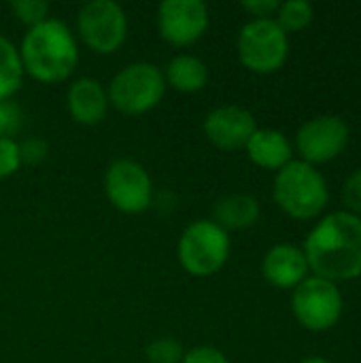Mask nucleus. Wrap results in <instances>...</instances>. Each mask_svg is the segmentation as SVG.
Segmentation results:
<instances>
[{
    "mask_svg": "<svg viewBox=\"0 0 361 363\" xmlns=\"http://www.w3.org/2000/svg\"><path fill=\"white\" fill-rule=\"evenodd\" d=\"M304 257L317 277L347 281L361 274V219L351 213L326 217L306 238Z\"/></svg>",
    "mask_w": 361,
    "mask_h": 363,
    "instance_id": "obj_1",
    "label": "nucleus"
},
{
    "mask_svg": "<svg viewBox=\"0 0 361 363\" xmlns=\"http://www.w3.org/2000/svg\"><path fill=\"white\" fill-rule=\"evenodd\" d=\"M19 60L23 72L40 83L66 81L79 62V49L72 32L60 19H45L28 30L21 43Z\"/></svg>",
    "mask_w": 361,
    "mask_h": 363,
    "instance_id": "obj_2",
    "label": "nucleus"
},
{
    "mask_svg": "<svg viewBox=\"0 0 361 363\" xmlns=\"http://www.w3.org/2000/svg\"><path fill=\"white\" fill-rule=\"evenodd\" d=\"M277 204L296 219H311L323 211L328 187L323 177L306 162H289L274 181Z\"/></svg>",
    "mask_w": 361,
    "mask_h": 363,
    "instance_id": "obj_3",
    "label": "nucleus"
},
{
    "mask_svg": "<svg viewBox=\"0 0 361 363\" xmlns=\"http://www.w3.org/2000/svg\"><path fill=\"white\" fill-rule=\"evenodd\" d=\"M164 72L149 62H136L115 74L109 85V104L123 115H143L155 108L164 96Z\"/></svg>",
    "mask_w": 361,
    "mask_h": 363,
    "instance_id": "obj_4",
    "label": "nucleus"
},
{
    "mask_svg": "<svg viewBox=\"0 0 361 363\" xmlns=\"http://www.w3.org/2000/svg\"><path fill=\"white\" fill-rule=\"evenodd\" d=\"M230 255V238L215 221H194L179 240L181 266L191 277H211L223 268Z\"/></svg>",
    "mask_w": 361,
    "mask_h": 363,
    "instance_id": "obj_5",
    "label": "nucleus"
},
{
    "mask_svg": "<svg viewBox=\"0 0 361 363\" xmlns=\"http://www.w3.org/2000/svg\"><path fill=\"white\" fill-rule=\"evenodd\" d=\"M287 34L274 19H253L238 34L240 62L253 72H274L287 60Z\"/></svg>",
    "mask_w": 361,
    "mask_h": 363,
    "instance_id": "obj_6",
    "label": "nucleus"
},
{
    "mask_svg": "<svg viewBox=\"0 0 361 363\" xmlns=\"http://www.w3.org/2000/svg\"><path fill=\"white\" fill-rule=\"evenodd\" d=\"M77 28L83 43L96 53L117 51L128 34V17L113 0H91L81 6Z\"/></svg>",
    "mask_w": 361,
    "mask_h": 363,
    "instance_id": "obj_7",
    "label": "nucleus"
},
{
    "mask_svg": "<svg viewBox=\"0 0 361 363\" xmlns=\"http://www.w3.org/2000/svg\"><path fill=\"white\" fill-rule=\"evenodd\" d=\"M291 308L296 319L313 332H323L340 319L343 298L332 281L321 277H313L302 281L291 300Z\"/></svg>",
    "mask_w": 361,
    "mask_h": 363,
    "instance_id": "obj_8",
    "label": "nucleus"
},
{
    "mask_svg": "<svg viewBox=\"0 0 361 363\" xmlns=\"http://www.w3.org/2000/svg\"><path fill=\"white\" fill-rule=\"evenodd\" d=\"M104 191L111 204L128 215H138L153 200V185L147 170L132 160H117L104 177Z\"/></svg>",
    "mask_w": 361,
    "mask_h": 363,
    "instance_id": "obj_9",
    "label": "nucleus"
},
{
    "mask_svg": "<svg viewBox=\"0 0 361 363\" xmlns=\"http://www.w3.org/2000/svg\"><path fill=\"white\" fill-rule=\"evenodd\" d=\"M209 26V9L202 0H164L157 9V28L174 47L194 45Z\"/></svg>",
    "mask_w": 361,
    "mask_h": 363,
    "instance_id": "obj_10",
    "label": "nucleus"
},
{
    "mask_svg": "<svg viewBox=\"0 0 361 363\" xmlns=\"http://www.w3.org/2000/svg\"><path fill=\"white\" fill-rule=\"evenodd\" d=\"M298 149L309 162H328L343 153L349 143V128L340 117L323 115L298 130Z\"/></svg>",
    "mask_w": 361,
    "mask_h": 363,
    "instance_id": "obj_11",
    "label": "nucleus"
},
{
    "mask_svg": "<svg viewBox=\"0 0 361 363\" xmlns=\"http://www.w3.org/2000/svg\"><path fill=\"white\" fill-rule=\"evenodd\" d=\"M255 119L253 115L243 106H219L204 119V134L206 138L223 149V151H236L247 147L249 138L255 134Z\"/></svg>",
    "mask_w": 361,
    "mask_h": 363,
    "instance_id": "obj_12",
    "label": "nucleus"
},
{
    "mask_svg": "<svg viewBox=\"0 0 361 363\" xmlns=\"http://www.w3.org/2000/svg\"><path fill=\"white\" fill-rule=\"evenodd\" d=\"M306 268H309V262L304 253L291 245L272 247L262 262V272L266 281L281 289L298 287L304 281Z\"/></svg>",
    "mask_w": 361,
    "mask_h": 363,
    "instance_id": "obj_13",
    "label": "nucleus"
},
{
    "mask_svg": "<svg viewBox=\"0 0 361 363\" xmlns=\"http://www.w3.org/2000/svg\"><path fill=\"white\" fill-rule=\"evenodd\" d=\"M68 113L83 125H96L104 119L109 96L96 79H77L66 94Z\"/></svg>",
    "mask_w": 361,
    "mask_h": 363,
    "instance_id": "obj_14",
    "label": "nucleus"
},
{
    "mask_svg": "<svg viewBox=\"0 0 361 363\" xmlns=\"http://www.w3.org/2000/svg\"><path fill=\"white\" fill-rule=\"evenodd\" d=\"M245 149L257 166L270 170H281L291 160V145L277 130H255Z\"/></svg>",
    "mask_w": 361,
    "mask_h": 363,
    "instance_id": "obj_15",
    "label": "nucleus"
},
{
    "mask_svg": "<svg viewBox=\"0 0 361 363\" xmlns=\"http://www.w3.org/2000/svg\"><path fill=\"white\" fill-rule=\"evenodd\" d=\"M260 217V204L253 196L247 194H232L215 202L213 206V221L228 230H245L251 228Z\"/></svg>",
    "mask_w": 361,
    "mask_h": 363,
    "instance_id": "obj_16",
    "label": "nucleus"
},
{
    "mask_svg": "<svg viewBox=\"0 0 361 363\" xmlns=\"http://www.w3.org/2000/svg\"><path fill=\"white\" fill-rule=\"evenodd\" d=\"M166 83H170L177 91L194 94L200 91L209 81V68L206 64L196 55H177L168 62L164 72Z\"/></svg>",
    "mask_w": 361,
    "mask_h": 363,
    "instance_id": "obj_17",
    "label": "nucleus"
},
{
    "mask_svg": "<svg viewBox=\"0 0 361 363\" xmlns=\"http://www.w3.org/2000/svg\"><path fill=\"white\" fill-rule=\"evenodd\" d=\"M21 79L23 66L19 60V51L0 34V102L11 100V96L21 87Z\"/></svg>",
    "mask_w": 361,
    "mask_h": 363,
    "instance_id": "obj_18",
    "label": "nucleus"
},
{
    "mask_svg": "<svg viewBox=\"0 0 361 363\" xmlns=\"http://www.w3.org/2000/svg\"><path fill=\"white\" fill-rule=\"evenodd\" d=\"M313 19V6L306 0H289L279 6V19L277 23L287 30H302L311 23Z\"/></svg>",
    "mask_w": 361,
    "mask_h": 363,
    "instance_id": "obj_19",
    "label": "nucleus"
},
{
    "mask_svg": "<svg viewBox=\"0 0 361 363\" xmlns=\"http://www.w3.org/2000/svg\"><path fill=\"white\" fill-rule=\"evenodd\" d=\"M147 362L149 363H181L183 362V347L174 338H157L149 342L147 351Z\"/></svg>",
    "mask_w": 361,
    "mask_h": 363,
    "instance_id": "obj_20",
    "label": "nucleus"
},
{
    "mask_svg": "<svg viewBox=\"0 0 361 363\" xmlns=\"http://www.w3.org/2000/svg\"><path fill=\"white\" fill-rule=\"evenodd\" d=\"M11 11L21 23H26L30 28H34V26L43 23L45 19H49L47 17L49 4L45 0H13Z\"/></svg>",
    "mask_w": 361,
    "mask_h": 363,
    "instance_id": "obj_21",
    "label": "nucleus"
},
{
    "mask_svg": "<svg viewBox=\"0 0 361 363\" xmlns=\"http://www.w3.org/2000/svg\"><path fill=\"white\" fill-rule=\"evenodd\" d=\"M21 123H23V111L11 100H2L0 102V138H11L13 134H17Z\"/></svg>",
    "mask_w": 361,
    "mask_h": 363,
    "instance_id": "obj_22",
    "label": "nucleus"
},
{
    "mask_svg": "<svg viewBox=\"0 0 361 363\" xmlns=\"http://www.w3.org/2000/svg\"><path fill=\"white\" fill-rule=\"evenodd\" d=\"M19 164V145L13 138H0V179L11 177Z\"/></svg>",
    "mask_w": 361,
    "mask_h": 363,
    "instance_id": "obj_23",
    "label": "nucleus"
},
{
    "mask_svg": "<svg viewBox=\"0 0 361 363\" xmlns=\"http://www.w3.org/2000/svg\"><path fill=\"white\" fill-rule=\"evenodd\" d=\"M47 155V143L43 138H28L19 145V160L28 164H38Z\"/></svg>",
    "mask_w": 361,
    "mask_h": 363,
    "instance_id": "obj_24",
    "label": "nucleus"
},
{
    "mask_svg": "<svg viewBox=\"0 0 361 363\" xmlns=\"http://www.w3.org/2000/svg\"><path fill=\"white\" fill-rule=\"evenodd\" d=\"M181 363H228V357L213 347H196L183 355Z\"/></svg>",
    "mask_w": 361,
    "mask_h": 363,
    "instance_id": "obj_25",
    "label": "nucleus"
},
{
    "mask_svg": "<svg viewBox=\"0 0 361 363\" xmlns=\"http://www.w3.org/2000/svg\"><path fill=\"white\" fill-rule=\"evenodd\" d=\"M343 200L349 208L361 213V168L347 179L343 187Z\"/></svg>",
    "mask_w": 361,
    "mask_h": 363,
    "instance_id": "obj_26",
    "label": "nucleus"
},
{
    "mask_svg": "<svg viewBox=\"0 0 361 363\" xmlns=\"http://www.w3.org/2000/svg\"><path fill=\"white\" fill-rule=\"evenodd\" d=\"M243 6L249 13L257 15V19H268V15L279 11L281 4L277 0H243Z\"/></svg>",
    "mask_w": 361,
    "mask_h": 363,
    "instance_id": "obj_27",
    "label": "nucleus"
},
{
    "mask_svg": "<svg viewBox=\"0 0 361 363\" xmlns=\"http://www.w3.org/2000/svg\"><path fill=\"white\" fill-rule=\"evenodd\" d=\"M302 363H330L328 359H323V357H309V359H304Z\"/></svg>",
    "mask_w": 361,
    "mask_h": 363,
    "instance_id": "obj_28",
    "label": "nucleus"
}]
</instances>
